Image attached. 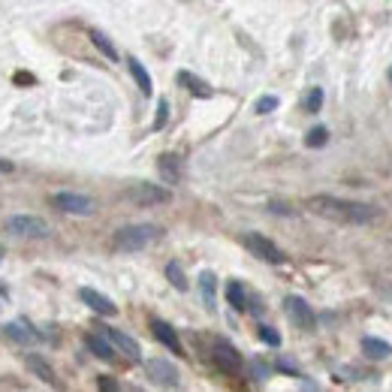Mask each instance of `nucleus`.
Wrapping results in <instances>:
<instances>
[{"label": "nucleus", "instance_id": "nucleus-1", "mask_svg": "<svg viewBox=\"0 0 392 392\" xmlns=\"http://www.w3.org/2000/svg\"><path fill=\"white\" fill-rule=\"evenodd\" d=\"M308 208L320 218H329V221H338V223H350V227H362V223H374L380 218V208L374 205H365V203H350V199H341V196H311L308 199Z\"/></svg>", "mask_w": 392, "mask_h": 392}, {"label": "nucleus", "instance_id": "nucleus-2", "mask_svg": "<svg viewBox=\"0 0 392 392\" xmlns=\"http://www.w3.org/2000/svg\"><path fill=\"white\" fill-rule=\"evenodd\" d=\"M157 236H160V230L151 227V223H136V227H124L115 232L112 248L118 254H136V251H145Z\"/></svg>", "mask_w": 392, "mask_h": 392}, {"label": "nucleus", "instance_id": "nucleus-3", "mask_svg": "<svg viewBox=\"0 0 392 392\" xmlns=\"http://www.w3.org/2000/svg\"><path fill=\"white\" fill-rule=\"evenodd\" d=\"M6 232H12L15 239H46L52 227L43 218H33V214H12L6 221Z\"/></svg>", "mask_w": 392, "mask_h": 392}, {"label": "nucleus", "instance_id": "nucleus-4", "mask_svg": "<svg viewBox=\"0 0 392 392\" xmlns=\"http://www.w3.org/2000/svg\"><path fill=\"white\" fill-rule=\"evenodd\" d=\"M130 199L133 205H163V203H169L172 194L166 187H157V185H148V181H139V185H133L127 187V194H124Z\"/></svg>", "mask_w": 392, "mask_h": 392}, {"label": "nucleus", "instance_id": "nucleus-5", "mask_svg": "<svg viewBox=\"0 0 392 392\" xmlns=\"http://www.w3.org/2000/svg\"><path fill=\"white\" fill-rule=\"evenodd\" d=\"M52 205L57 208V212L64 214H82V218H88V214L97 212V203L85 194H52Z\"/></svg>", "mask_w": 392, "mask_h": 392}, {"label": "nucleus", "instance_id": "nucleus-6", "mask_svg": "<svg viewBox=\"0 0 392 392\" xmlns=\"http://www.w3.org/2000/svg\"><path fill=\"white\" fill-rule=\"evenodd\" d=\"M241 241H245V248H248V251H251L254 256H260V260H265V263H274V265H278V263H283V260H287V256H283V251H281V248L274 245L272 239L260 236V232H248V236L241 239Z\"/></svg>", "mask_w": 392, "mask_h": 392}, {"label": "nucleus", "instance_id": "nucleus-7", "mask_svg": "<svg viewBox=\"0 0 392 392\" xmlns=\"http://www.w3.org/2000/svg\"><path fill=\"white\" fill-rule=\"evenodd\" d=\"M283 308H287V317L299 329H314L317 326V317L311 311V305H308L302 296H287L283 299Z\"/></svg>", "mask_w": 392, "mask_h": 392}, {"label": "nucleus", "instance_id": "nucleus-8", "mask_svg": "<svg viewBox=\"0 0 392 392\" xmlns=\"http://www.w3.org/2000/svg\"><path fill=\"white\" fill-rule=\"evenodd\" d=\"M214 362H218V368L221 371H227V374H236V371H241V356H239V350L230 344V341H223V338H218L214 341Z\"/></svg>", "mask_w": 392, "mask_h": 392}, {"label": "nucleus", "instance_id": "nucleus-9", "mask_svg": "<svg viewBox=\"0 0 392 392\" xmlns=\"http://www.w3.org/2000/svg\"><path fill=\"white\" fill-rule=\"evenodd\" d=\"M145 368H148V377H151L157 386H169V389L178 386V368H175L172 362H166V360H148Z\"/></svg>", "mask_w": 392, "mask_h": 392}, {"label": "nucleus", "instance_id": "nucleus-10", "mask_svg": "<svg viewBox=\"0 0 392 392\" xmlns=\"http://www.w3.org/2000/svg\"><path fill=\"white\" fill-rule=\"evenodd\" d=\"M79 299L91 308V311H97V314H103V317H115V314H118V305H115L109 296L97 293V290H91V287H82L79 290Z\"/></svg>", "mask_w": 392, "mask_h": 392}, {"label": "nucleus", "instance_id": "nucleus-11", "mask_svg": "<svg viewBox=\"0 0 392 392\" xmlns=\"http://www.w3.org/2000/svg\"><path fill=\"white\" fill-rule=\"evenodd\" d=\"M103 335L109 338V341H112V347H118L130 362H139V360H142V350H139V344H136V341H133L130 335H124L121 329H103Z\"/></svg>", "mask_w": 392, "mask_h": 392}, {"label": "nucleus", "instance_id": "nucleus-12", "mask_svg": "<svg viewBox=\"0 0 392 392\" xmlns=\"http://www.w3.org/2000/svg\"><path fill=\"white\" fill-rule=\"evenodd\" d=\"M151 332H154V338L160 341L166 350H169V353H181V341H178V335H175V329L169 326V323L151 320Z\"/></svg>", "mask_w": 392, "mask_h": 392}, {"label": "nucleus", "instance_id": "nucleus-13", "mask_svg": "<svg viewBox=\"0 0 392 392\" xmlns=\"http://www.w3.org/2000/svg\"><path fill=\"white\" fill-rule=\"evenodd\" d=\"M3 332H6V338H12V341H15V344H33V341H39V332H33L24 320L6 323Z\"/></svg>", "mask_w": 392, "mask_h": 392}, {"label": "nucleus", "instance_id": "nucleus-14", "mask_svg": "<svg viewBox=\"0 0 392 392\" xmlns=\"http://www.w3.org/2000/svg\"><path fill=\"white\" fill-rule=\"evenodd\" d=\"M157 169H160L166 185H178L181 181V160L175 154H163L160 160H157Z\"/></svg>", "mask_w": 392, "mask_h": 392}, {"label": "nucleus", "instance_id": "nucleus-15", "mask_svg": "<svg viewBox=\"0 0 392 392\" xmlns=\"http://www.w3.org/2000/svg\"><path fill=\"white\" fill-rule=\"evenodd\" d=\"M88 347H91V353L97 356V360H106V362H115V347H112V341L106 338V335H88Z\"/></svg>", "mask_w": 392, "mask_h": 392}, {"label": "nucleus", "instance_id": "nucleus-16", "mask_svg": "<svg viewBox=\"0 0 392 392\" xmlns=\"http://www.w3.org/2000/svg\"><path fill=\"white\" fill-rule=\"evenodd\" d=\"M362 353L368 356V360H386V356H392V344L368 335V338H362Z\"/></svg>", "mask_w": 392, "mask_h": 392}, {"label": "nucleus", "instance_id": "nucleus-17", "mask_svg": "<svg viewBox=\"0 0 392 392\" xmlns=\"http://www.w3.org/2000/svg\"><path fill=\"white\" fill-rule=\"evenodd\" d=\"M28 368H30L33 374H37V377H39V380H46V383H48V386H57V377H55V371H52V365H48V362L43 360V356H37V353H30V356H28Z\"/></svg>", "mask_w": 392, "mask_h": 392}, {"label": "nucleus", "instance_id": "nucleus-18", "mask_svg": "<svg viewBox=\"0 0 392 392\" xmlns=\"http://www.w3.org/2000/svg\"><path fill=\"white\" fill-rule=\"evenodd\" d=\"M178 85H185L194 97H212V85H208V82H203V79H196L194 73H185V70H181V73H178Z\"/></svg>", "mask_w": 392, "mask_h": 392}, {"label": "nucleus", "instance_id": "nucleus-19", "mask_svg": "<svg viewBox=\"0 0 392 392\" xmlns=\"http://www.w3.org/2000/svg\"><path fill=\"white\" fill-rule=\"evenodd\" d=\"M127 66H130V76L136 79L139 91H142V94H145V97H151L154 85H151V76H148V70H145V66H142V64L136 61V57H130V61H127Z\"/></svg>", "mask_w": 392, "mask_h": 392}, {"label": "nucleus", "instance_id": "nucleus-20", "mask_svg": "<svg viewBox=\"0 0 392 392\" xmlns=\"http://www.w3.org/2000/svg\"><path fill=\"white\" fill-rule=\"evenodd\" d=\"M227 302L236 308V311H248V290L241 281H230L227 283Z\"/></svg>", "mask_w": 392, "mask_h": 392}, {"label": "nucleus", "instance_id": "nucleus-21", "mask_svg": "<svg viewBox=\"0 0 392 392\" xmlns=\"http://www.w3.org/2000/svg\"><path fill=\"white\" fill-rule=\"evenodd\" d=\"M91 43H94L97 48H100V52H103L106 57H109V61H118V48H115L112 43H109V37H106V33L103 30H91Z\"/></svg>", "mask_w": 392, "mask_h": 392}, {"label": "nucleus", "instance_id": "nucleus-22", "mask_svg": "<svg viewBox=\"0 0 392 392\" xmlns=\"http://www.w3.org/2000/svg\"><path fill=\"white\" fill-rule=\"evenodd\" d=\"M214 287H218V278H214L212 272H203V278H199V290H203V299L208 308H214Z\"/></svg>", "mask_w": 392, "mask_h": 392}, {"label": "nucleus", "instance_id": "nucleus-23", "mask_svg": "<svg viewBox=\"0 0 392 392\" xmlns=\"http://www.w3.org/2000/svg\"><path fill=\"white\" fill-rule=\"evenodd\" d=\"M166 278H169V283H172L175 290H181V293H185V290H187L185 272H181V265H178V263H169V265H166Z\"/></svg>", "mask_w": 392, "mask_h": 392}, {"label": "nucleus", "instance_id": "nucleus-24", "mask_svg": "<svg viewBox=\"0 0 392 392\" xmlns=\"http://www.w3.org/2000/svg\"><path fill=\"white\" fill-rule=\"evenodd\" d=\"M320 106H323V88H311L308 91V97H305V112L317 115L320 112Z\"/></svg>", "mask_w": 392, "mask_h": 392}, {"label": "nucleus", "instance_id": "nucleus-25", "mask_svg": "<svg viewBox=\"0 0 392 392\" xmlns=\"http://www.w3.org/2000/svg\"><path fill=\"white\" fill-rule=\"evenodd\" d=\"M326 139H329V130L326 127H314L311 133H308V148H323L326 145Z\"/></svg>", "mask_w": 392, "mask_h": 392}, {"label": "nucleus", "instance_id": "nucleus-26", "mask_svg": "<svg viewBox=\"0 0 392 392\" xmlns=\"http://www.w3.org/2000/svg\"><path fill=\"white\" fill-rule=\"evenodd\" d=\"M274 109H278V97H260L256 100V112L260 115H269Z\"/></svg>", "mask_w": 392, "mask_h": 392}, {"label": "nucleus", "instance_id": "nucleus-27", "mask_svg": "<svg viewBox=\"0 0 392 392\" xmlns=\"http://www.w3.org/2000/svg\"><path fill=\"white\" fill-rule=\"evenodd\" d=\"M256 332H260V338H263L269 347H278V344H281V335H278V332H274L272 326H260Z\"/></svg>", "mask_w": 392, "mask_h": 392}, {"label": "nucleus", "instance_id": "nucleus-28", "mask_svg": "<svg viewBox=\"0 0 392 392\" xmlns=\"http://www.w3.org/2000/svg\"><path fill=\"white\" fill-rule=\"evenodd\" d=\"M166 121H169V103H166V100H160V103H157V121H154V130H160Z\"/></svg>", "mask_w": 392, "mask_h": 392}, {"label": "nucleus", "instance_id": "nucleus-29", "mask_svg": "<svg viewBox=\"0 0 392 392\" xmlns=\"http://www.w3.org/2000/svg\"><path fill=\"white\" fill-rule=\"evenodd\" d=\"M12 169H15V166L10 160H0V172H12Z\"/></svg>", "mask_w": 392, "mask_h": 392}, {"label": "nucleus", "instance_id": "nucleus-30", "mask_svg": "<svg viewBox=\"0 0 392 392\" xmlns=\"http://www.w3.org/2000/svg\"><path fill=\"white\" fill-rule=\"evenodd\" d=\"M389 79H392V70H389Z\"/></svg>", "mask_w": 392, "mask_h": 392}]
</instances>
